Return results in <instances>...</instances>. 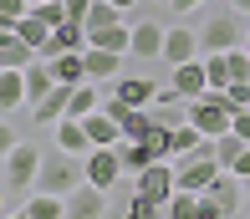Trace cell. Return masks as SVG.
I'll return each instance as SVG.
<instances>
[{
    "instance_id": "obj_26",
    "label": "cell",
    "mask_w": 250,
    "mask_h": 219,
    "mask_svg": "<svg viewBox=\"0 0 250 219\" xmlns=\"http://www.w3.org/2000/svg\"><path fill=\"white\" fill-rule=\"evenodd\" d=\"M245 148H250V143H245L240 133H220V138H214V158H220L225 168H235V158H240Z\"/></svg>"
},
{
    "instance_id": "obj_37",
    "label": "cell",
    "mask_w": 250,
    "mask_h": 219,
    "mask_svg": "<svg viewBox=\"0 0 250 219\" xmlns=\"http://www.w3.org/2000/svg\"><path fill=\"white\" fill-rule=\"evenodd\" d=\"M240 183H245V199H250V179H240Z\"/></svg>"
},
{
    "instance_id": "obj_34",
    "label": "cell",
    "mask_w": 250,
    "mask_h": 219,
    "mask_svg": "<svg viewBox=\"0 0 250 219\" xmlns=\"http://www.w3.org/2000/svg\"><path fill=\"white\" fill-rule=\"evenodd\" d=\"M230 5H235V10H240V16H250V0H230Z\"/></svg>"
},
{
    "instance_id": "obj_28",
    "label": "cell",
    "mask_w": 250,
    "mask_h": 219,
    "mask_svg": "<svg viewBox=\"0 0 250 219\" xmlns=\"http://www.w3.org/2000/svg\"><path fill=\"white\" fill-rule=\"evenodd\" d=\"M31 16V0H0V26H16Z\"/></svg>"
},
{
    "instance_id": "obj_25",
    "label": "cell",
    "mask_w": 250,
    "mask_h": 219,
    "mask_svg": "<svg viewBox=\"0 0 250 219\" xmlns=\"http://www.w3.org/2000/svg\"><path fill=\"white\" fill-rule=\"evenodd\" d=\"M164 219H199V194H189V189H179L174 199L164 204Z\"/></svg>"
},
{
    "instance_id": "obj_18",
    "label": "cell",
    "mask_w": 250,
    "mask_h": 219,
    "mask_svg": "<svg viewBox=\"0 0 250 219\" xmlns=\"http://www.w3.org/2000/svg\"><path fill=\"white\" fill-rule=\"evenodd\" d=\"M87 77H92V82L102 87V82H107V77H118L123 72V51H102V46H87Z\"/></svg>"
},
{
    "instance_id": "obj_2",
    "label": "cell",
    "mask_w": 250,
    "mask_h": 219,
    "mask_svg": "<svg viewBox=\"0 0 250 219\" xmlns=\"http://www.w3.org/2000/svg\"><path fill=\"white\" fill-rule=\"evenodd\" d=\"M87 183V168H82V158L77 153H62V148H46L41 153V179H36V189L41 194H77Z\"/></svg>"
},
{
    "instance_id": "obj_4",
    "label": "cell",
    "mask_w": 250,
    "mask_h": 219,
    "mask_svg": "<svg viewBox=\"0 0 250 219\" xmlns=\"http://www.w3.org/2000/svg\"><path fill=\"white\" fill-rule=\"evenodd\" d=\"M36 179H41V148L16 143V148L5 153V168H0L5 194H10V199H21V194H36Z\"/></svg>"
},
{
    "instance_id": "obj_33",
    "label": "cell",
    "mask_w": 250,
    "mask_h": 219,
    "mask_svg": "<svg viewBox=\"0 0 250 219\" xmlns=\"http://www.w3.org/2000/svg\"><path fill=\"white\" fill-rule=\"evenodd\" d=\"M112 5H118V10H128V16H133V5H138V0H112Z\"/></svg>"
},
{
    "instance_id": "obj_23",
    "label": "cell",
    "mask_w": 250,
    "mask_h": 219,
    "mask_svg": "<svg viewBox=\"0 0 250 219\" xmlns=\"http://www.w3.org/2000/svg\"><path fill=\"white\" fill-rule=\"evenodd\" d=\"M92 46H102V51H133V26L123 20V26H107V31H92Z\"/></svg>"
},
{
    "instance_id": "obj_30",
    "label": "cell",
    "mask_w": 250,
    "mask_h": 219,
    "mask_svg": "<svg viewBox=\"0 0 250 219\" xmlns=\"http://www.w3.org/2000/svg\"><path fill=\"white\" fill-rule=\"evenodd\" d=\"M199 219H230V214H225L220 204L209 199V194H199Z\"/></svg>"
},
{
    "instance_id": "obj_21",
    "label": "cell",
    "mask_w": 250,
    "mask_h": 219,
    "mask_svg": "<svg viewBox=\"0 0 250 219\" xmlns=\"http://www.w3.org/2000/svg\"><path fill=\"white\" fill-rule=\"evenodd\" d=\"M26 214L31 219H66V199L62 194H26Z\"/></svg>"
},
{
    "instance_id": "obj_29",
    "label": "cell",
    "mask_w": 250,
    "mask_h": 219,
    "mask_svg": "<svg viewBox=\"0 0 250 219\" xmlns=\"http://www.w3.org/2000/svg\"><path fill=\"white\" fill-rule=\"evenodd\" d=\"M225 97H230L235 107H250V77H240V82H230V87H225Z\"/></svg>"
},
{
    "instance_id": "obj_3",
    "label": "cell",
    "mask_w": 250,
    "mask_h": 219,
    "mask_svg": "<svg viewBox=\"0 0 250 219\" xmlns=\"http://www.w3.org/2000/svg\"><path fill=\"white\" fill-rule=\"evenodd\" d=\"M235 102L225 97V92H204V97H194V102H184V118L194 122V128L204 133V138H220V133H230V122H235Z\"/></svg>"
},
{
    "instance_id": "obj_17",
    "label": "cell",
    "mask_w": 250,
    "mask_h": 219,
    "mask_svg": "<svg viewBox=\"0 0 250 219\" xmlns=\"http://www.w3.org/2000/svg\"><path fill=\"white\" fill-rule=\"evenodd\" d=\"M204 194H209V199H214V204H220V209H225V214H235V209H240V199H245V183H240V179H235V174H230V168H225V174H220V179H214V183H209V189H204Z\"/></svg>"
},
{
    "instance_id": "obj_15",
    "label": "cell",
    "mask_w": 250,
    "mask_h": 219,
    "mask_svg": "<svg viewBox=\"0 0 250 219\" xmlns=\"http://www.w3.org/2000/svg\"><path fill=\"white\" fill-rule=\"evenodd\" d=\"M31 61H41L36 46L21 36V31H0V66H16V72H26Z\"/></svg>"
},
{
    "instance_id": "obj_20",
    "label": "cell",
    "mask_w": 250,
    "mask_h": 219,
    "mask_svg": "<svg viewBox=\"0 0 250 219\" xmlns=\"http://www.w3.org/2000/svg\"><path fill=\"white\" fill-rule=\"evenodd\" d=\"M138 143H143V153H148V158H174V128L158 122V118L148 122V133H143Z\"/></svg>"
},
{
    "instance_id": "obj_8",
    "label": "cell",
    "mask_w": 250,
    "mask_h": 219,
    "mask_svg": "<svg viewBox=\"0 0 250 219\" xmlns=\"http://www.w3.org/2000/svg\"><path fill=\"white\" fill-rule=\"evenodd\" d=\"M82 168H87V183L112 189V183L123 179V153H118V148H92V153L82 158Z\"/></svg>"
},
{
    "instance_id": "obj_10",
    "label": "cell",
    "mask_w": 250,
    "mask_h": 219,
    "mask_svg": "<svg viewBox=\"0 0 250 219\" xmlns=\"http://www.w3.org/2000/svg\"><path fill=\"white\" fill-rule=\"evenodd\" d=\"M66 219H107V189L82 183L77 194H66Z\"/></svg>"
},
{
    "instance_id": "obj_9",
    "label": "cell",
    "mask_w": 250,
    "mask_h": 219,
    "mask_svg": "<svg viewBox=\"0 0 250 219\" xmlns=\"http://www.w3.org/2000/svg\"><path fill=\"white\" fill-rule=\"evenodd\" d=\"M164 41H168V26H158V20H138L133 26V51L138 61H164Z\"/></svg>"
},
{
    "instance_id": "obj_16",
    "label": "cell",
    "mask_w": 250,
    "mask_h": 219,
    "mask_svg": "<svg viewBox=\"0 0 250 219\" xmlns=\"http://www.w3.org/2000/svg\"><path fill=\"white\" fill-rule=\"evenodd\" d=\"M194 56H199V31L174 26L168 41H164V66H184V61H194Z\"/></svg>"
},
{
    "instance_id": "obj_38",
    "label": "cell",
    "mask_w": 250,
    "mask_h": 219,
    "mask_svg": "<svg viewBox=\"0 0 250 219\" xmlns=\"http://www.w3.org/2000/svg\"><path fill=\"white\" fill-rule=\"evenodd\" d=\"M245 51H250V31H245Z\"/></svg>"
},
{
    "instance_id": "obj_1",
    "label": "cell",
    "mask_w": 250,
    "mask_h": 219,
    "mask_svg": "<svg viewBox=\"0 0 250 219\" xmlns=\"http://www.w3.org/2000/svg\"><path fill=\"white\" fill-rule=\"evenodd\" d=\"M194 31H199V51L209 56V51H235V46H245V31L250 26H245V16L230 5V0H220V5H209L199 16Z\"/></svg>"
},
{
    "instance_id": "obj_31",
    "label": "cell",
    "mask_w": 250,
    "mask_h": 219,
    "mask_svg": "<svg viewBox=\"0 0 250 219\" xmlns=\"http://www.w3.org/2000/svg\"><path fill=\"white\" fill-rule=\"evenodd\" d=\"M199 5H204V0H168V10H174V16H194Z\"/></svg>"
},
{
    "instance_id": "obj_35",
    "label": "cell",
    "mask_w": 250,
    "mask_h": 219,
    "mask_svg": "<svg viewBox=\"0 0 250 219\" xmlns=\"http://www.w3.org/2000/svg\"><path fill=\"white\" fill-rule=\"evenodd\" d=\"M5 219H31V214H26V209H10V214H5Z\"/></svg>"
},
{
    "instance_id": "obj_27",
    "label": "cell",
    "mask_w": 250,
    "mask_h": 219,
    "mask_svg": "<svg viewBox=\"0 0 250 219\" xmlns=\"http://www.w3.org/2000/svg\"><path fill=\"white\" fill-rule=\"evenodd\" d=\"M123 214H128V219H164V204L143 199V194H128V204H123Z\"/></svg>"
},
{
    "instance_id": "obj_6",
    "label": "cell",
    "mask_w": 250,
    "mask_h": 219,
    "mask_svg": "<svg viewBox=\"0 0 250 219\" xmlns=\"http://www.w3.org/2000/svg\"><path fill=\"white\" fill-rule=\"evenodd\" d=\"M133 194H143V199H153V204H168L179 194V168H174V158H153L143 174H133Z\"/></svg>"
},
{
    "instance_id": "obj_19",
    "label": "cell",
    "mask_w": 250,
    "mask_h": 219,
    "mask_svg": "<svg viewBox=\"0 0 250 219\" xmlns=\"http://www.w3.org/2000/svg\"><path fill=\"white\" fill-rule=\"evenodd\" d=\"M51 72H56V82H66V87L92 82V77H87V56H82V51H62V56H51Z\"/></svg>"
},
{
    "instance_id": "obj_24",
    "label": "cell",
    "mask_w": 250,
    "mask_h": 219,
    "mask_svg": "<svg viewBox=\"0 0 250 219\" xmlns=\"http://www.w3.org/2000/svg\"><path fill=\"white\" fill-rule=\"evenodd\" d=\"M204 143H209V138H204V133H199V128H194L189 118L179 122V128H174V158H189V153H199Z\"/></svg>"
},
{
    "instance_id": "obj_14",
    "label": "cell",
    "mask_w": 250,
    "mask_h": 219,
    "mask_svg": "<svg viewBox=\"0 0 250 219\" xmlns=\"http://www.w3.org/2000/svg\"><path fill=\"white\" fill-rule=\"evenodd\" d=\"M31 107V92H26V72H16V66H0V112H21Z\"/></svg>"
},
{
    "instance_id": "obj_39",
    "label": "cell",
    "mask_w": 250,
    "mask_h": 219,
    "mask_svg": "<svg viewBox=\"0 0 250 219\" xmlns=\"http://www.w3.org/2000/svg\"><path fill=\"white\" fill-rule=\"evenodd\" d=\"M31 5H41V0H31Z\"/></svg>"
},
{
    "instance_id": "obj_7",
    "label": "cell",
    "mask_w": 250,
    "mask_h": 219,
    "mask_svg": "<svg viewBox=\"0 0 250 219\" xmlns=\"http://www.w3.org/2000/svg\"><path fill=\"white\" fill-rule=\"evenodd\" d=\"M168 87H174L184 102H194V97L209 92V66H204L199 56H194V61H184V66H168Z\"/></svg>"
},
{
    "instance_id": "obj_12",
    "label": "cell",
    "mask_w": 250,
    "mask_h": 219,
    "mask_svg": "<svg viewBox=\"0 0 250 219\" xmlns=\"http://www.w3.org/2000/svg\"><path fill=\"white\" fill-rule=\"evenodd\" d=\"M56 148H62V153H77V158H87V153H92V133H87V122L82 118H62V122H56Z\"/></svg>"
},
{
    "instance_id": "obj_11",
    "label": "cell",
    "mask_w": 250,
    "mask_h": 219,
    "mask_svg": "<svg viewBox=\"0 0 250 219\" xmlns=\"http://www.w3.org/2000/svg\"><path fill=\"white\" fill-rule=\"evenodd\" d=\"M66 107H72V87H66V82H56L46 97L31 107V122H36V128H56V122L66 118Z\"/></svg>"
},
{
    "instance_id": "obj_32",
    "label": "cell",
    "mask_w": 250,
    "mask_h": 219,
    "mask_svg": "<svg viewBox=\"0 0 250 219\" xmlns=\"http://www.w3.org/2000/svg\"><path fill=\"white\" fill-rule=\"evenodd\" d=\"M230 174H235V179H250V148H245L240 158H235V168H230Z\"/></svg>"
},
{
    "instance_id": "obj_13",
    "label": "cell",
    "mask_w": 250,
    "mask_h": 219,
    "mask_svg": "<svg viewBox=\"0 0 250 219\" xmlns=\"http://www.w3.org/2000/svg\"><path fill=\"white\" fill-rule=\"evenodd\" d=\"M112 97L133 102V107H153V102H158V87H153V77H148V72H128V77H118Z\"/></svg>"
},
{
    "instance_id": "obj_36",
    "label": "cell",
    "mask_w": 250,
    "mask_h": 219,
    "mask_svg": "<svg viewBox=\"0 0 250 219\" xmlns=\"http://www.w3.org/2000/svg\"><path fill=\"white\" fill-rule=\"evenodd\" d=\"M143 5H168V0H143Z\"/></svg>"
},
{
    "instance_id": "obj_22",
    "label": "cell",
    "mask_w": 250,
    "mask_h": 219,
    "mask_svg": "<svg viewBox=\"0 0 250 219\" xmlns=\"http://www.w3.org/2000/svg\"><path fill=\"white\" fill-rule=\"evenodd\" d=\"M123 20H128V10H118L112 5V0H92V10H87V36H92V31H107V26H123Z\"/></svg>"
},
{
    "instance_id": "obj_5",
    "label": "cell",
    "mask_w": 250,
    "mask_h": 219,
    "mask_svg": "<svg viewBox=\"0 0 250 219\" xmlns=\"http://www.w3.org/2000/svg\"><path fill=\"white\" fill-rule=\"evenodd\" d=\"M174 168H179V189H189V194H204L214 179L225 174V163L214 158V138L199 148V153H189V158H174Z\"/></svg>"
}]
</instances>
